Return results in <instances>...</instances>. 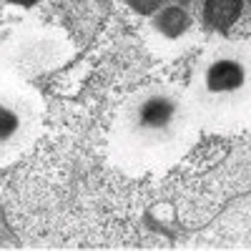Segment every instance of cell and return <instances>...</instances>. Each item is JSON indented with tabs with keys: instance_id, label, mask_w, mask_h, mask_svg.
<instances>
[{
	"instance_id": "obj_1",
	"label": "cell",
	"mask_w": 251,
	"mask_h": 251,
	"mask_svg": "<svg viewBox=\"0 0 251 251\" xmlns=\"http://www.w3.org/2000/svg\"><path fill=\"white\" fill-rule=\"evenodd\" d=\"M201 128L186 88L149 83L126 96L108 131V156L128 176L163 171L181 161Z\"/></svg>"
},
{
	"instance_id": "obj_2",
	"label": "cell",
	"mask_w": 251,
	"mask_h": 251,
	"mask_svg": "<svg viewBox=\"0 0 251 251\" xmlns=\"http://www.w3.org/2000/svg\"><path fill=\"white\" fill-rule=\"evenodd\" d=\"M188 96L201 128H231L251 116V40H219L194 66Z\"/></svg>"
},
{
	"instance_id": "obj_3",
	"label": "cell",
	"mask_w": 251,
	"mask_h": 251,
	"mask_svg": "<svg viewBox=\"0 0 251 251\" xmlns=\"http://www.w3.org/2000/svg\"><path fill=\"white\" fill-rule=\"evenodd\" d=\"M46 103L30 80L0 58V169L23 158L43 133Z\"/></svg>"
},
{
	"instance_id": "obj_4",
	"label": "cell",
	"mask_w": 251,
	"mask_h": 251,
	"mask_svg": "<svg viewBox=\"0 0 251 251\" xmlns=\"http://www.w3.org/2000/svg\"><path fill=\"white\" fill-rule=\"evenodd\" d=\"M68 53L66 38L48 28H18L8 43H0V58L28 80L30 75L58 68Z\"/></svg>"
},
{
	"instance_id": "obj_5",
	"label": "cell",
	"mask_w": 251,
	"mask_h": 251,
	"mask_svg": "<svg viewBox=\"0 0 251 251\" xmlns=\"http://www.w3.org/2000/svg\"><path fill=\"white\" fill-rule=\"evenodd\" d=\"M143 35L153 53L163 58H174L191 46L196 35V23L183 5L169 0V3H163L161 8L146 15Z\"/></svg>"
},
{
	"instance_id": "obj_6",
	"label": "cell",
	"mask_w": 251,
	"mask_h": 251,
	"mask_svg": "<svg viewBox=\"0 0 251 251\" xmlns=\"http://www.w3.org/2000/svg\"><path fill=\"white\" fill-rule=\"evenodd\" d=\"M5 3L18 5V8H35V5H40V3H46V0H5Z\"/></svg>"
},
{
	"instance_id": "obj_7",
	"label": "cell",
	"mask_w": 251,
	"mask_h": 251,
	"mask_svg": "<svg viewBox=\"0 0 251 251\" xmlns=\"http://www.w3.org/2000/svg\"><path fill=\"white\" fill-rule=\"evenodd\" d=\"M249 121H251V116H249Z\"/></svg>"
}]
</instances>
